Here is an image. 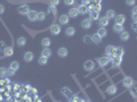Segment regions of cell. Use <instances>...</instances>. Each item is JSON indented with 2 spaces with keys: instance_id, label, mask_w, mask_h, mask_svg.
Returning a JSON list of instances; mask_svg holds the SVG:
<instances>
[{
  "instance_id": "23",
  "label": "cell",
  "mask_w": 137,
  "mask_h": 102,
  "mask_svg": "<svg viewBox=\"0 0 137 102\" xmlns=\"http://www.w3.org/2000/svg\"><path fill=\"white\" fill-rule=\"evenodd\" d=\"M97 35H99L101 38H104L105 36H107L108 35V31H107V29H105V28H100L98 31H97Z\"/></svg>"
},
{
  "instance_id": "28",
  "label": "cell",
  "mask_w": 137,
  "mask_h": 102,
  "mask_svg": "<svg viewBox=\"0 0 137 102\" xmlns=\"http://www.w3.org/2000/svg\"><path fill=\"white\" fill-rule=\"evenodd\" d=\"M107 16L109 19H111V18H115L116 16V12H115V10H113V9H110V10H108V12H107Z\"/></svg>"
},
{
  "instance_id": "15",
  "label": "cell",
  "mask_w": 137,
  "mask_h": 102,
  "mask_svg": "<svg viewBox=\"0 0 137 102\" xmlns=\"http://www.w3.org/2000/svg\"><path fill=\"white\" fill-rule=\"evenodd\" d=\"M61 93H62V95L66 96V97H68V98L73 95V92L71 91L69 88H67V87H64V88L61 89Z\"/></svg>"
},
{
  "instance_id": "30",
  "label": "cell",
  "mask_w": 137,
  "mask_h": 102,
  "mask_svg": "<svg viewBox=\"0 0 137 102\" xmlns=\"http://www.w3.org/2000/svg\"><path fill=\"white\" fill-rule=\"evenodd\" d=\"M26 43H27V41H26V38H24V37H20V38L17 39V45L20 46V47L25 46Z\"/></svg>"
},
{
  "instance_id": "32",
  "label": "cell",
  "mask_w": 137,
  "mask_h": 102,
  "mask_svg": "<svg viewBox=\"0 0 137 102\" xmlns=\"http://www.w3.org/2000/svg\"><path fill=\"white\" fill-rule=\"evenodd\" d=\"M38 61H39V64H41V65H44V64H46L47 63V61H48V59H47V57H44V56H40L39 57V59H38Z\"/></svg>"
},
{
  "instance_id": "47",
  "label": "cell",
  "mask_w": 137,
  "mask_h": 102,
  "mask_svg": "<svg viewBox=\"0 0 137 102\" xmlns=\"http://www.w3.org/2000/svg\"><path fill=\"white\" fill-rule=\"evenodd\" d=\"M4 10H5V7L3 5H0V15L4 13Z\"/></svg>"
},
{
  "instance_id": "48",
  "label": "cell",
  "mask_w": 137,
  "mask_h": 102,
  "mask_svg": "<svg viewBox=\"0 0 137 102\" xmlns=\"http://www.w3.org/2000/svg\"><path fill=\"white\" fill-rule=\"evenodd\" d=\"M78 101H79V98L77 96H74V97H72V99H71L70 102H78Z\"/></svg>"
},
{
  "instance_id": "4",
  "label": "cell",
  "mask_w": 137,
  "mask_h": 102,
  "mask_svg": "<svg viewBox=\"0 0 137 102\" xmlns=\"http://www.w3.org/2000/svg\"><path fill=\"white\" fill-rule=\"evenodd\" d=\"M123 85L126 88H132V86L134 85V80L131 77H126L123 80Z\"/></svg>"
},
{
  "instance_id": "19",
  "label": "cell",
  "mask_w": 137,
  "mask_h": 102,
  "mask_svg": "<svg viewBox=\"0 0 137 102\" xmlns=\"http://www.w3.org/2000/svg\"><path fill=\"white\" fill-rule=\"evenodd\" d=\"M99 18H100L99 17V12H97L96 10H93L90 12V19L91 20H97Z\"/></svg>"
},
{
  "instance_id": "37",
  "label": "cell",
  "mask_w": 137,
  "mask_h": 102,
  "mask_svg": "<svg viewBox=\"0 0 137 102\" xmlns=\"http://www.w3.org/2000/svg\"><path fill=\"white\" fill-rule=\"evenodd\" d=\"M130 92H131V95L134 97V98H137V87H134L130 90Z\"/></svg>"
},
{
  "instance_id": "42",
  "label": "cell",
  "mask_w": 137,
  "mask_h": 102,
  "mask_svg": "<svg viewBox=\"0 0 137 102\" xmlns=\"http://www.w3.org/2000/svg\"><path fill=\"white\" fill-rule=\"evenodd\" d=\"M94 7H95V5H93V4H88L87 9H88L89 12H91V11H93V10H94Z\"/></svg>"
},
{
  "instance_id": "14",
  "label": "cell",
  "mask_w": 137,
  "mask_h": 102,
  "mask_svg": "<svg viewBox=\"0 0 137 102\" xmlns=\"http://www.w3.org/2000/svg\"><path fill=\"white\" fill-rule=\"evenodd\" d=\"M112 61H113V66H115V67L119 66L122 63V57H120V56H116V57H114L112 59Z\"/></svg>"
},
{
  "instance_id": "12",
  "label": "cell",
  "mask_w": 137,
  "mask_h": 102,
  "mask_svg": "<svg viewBox=\"0 0 137 102\" xmlns=\"http://www.w3.org/2000/svg\"><path fill=\"white\" fill-rule=\"evenodd\" d=\"M37 14H38V12H36L35 10H30V12H29V14H28L29 20H31V21L36 20V19H37Z\"/></svg>"
},
{
  "instance_id": "21",
  "label": "cell",
  "mask_w": 137,
  "mask_h": 102,
  "mask_svg": "<svg viewBox=\"0 0 137 102\" xmlns=\"http://www.w3.org/2000/svg\"><path fill=\"white\" fill-rule=\"evenodd\" d=\"M68 49L65 48V47H62V48H59V50L57 51V54L58 56H60V57H66V56L68 55Z\"/></svg>"
},
{
  "instance_id": "41",
  "label": "cell",
  "mask_w": 137,
  "mask_h": 102,
  "mask_svg": "<svg viewBox=\"0 0 137 102\" xmlns=\"http://www.w3.org/2000/svg\"><path fill=\"white\" fill-rule=\"evenodd\" d=\"M74 3H75V0H65L66 5H73Z\"/></svg>"
},
{
  "instance_id": "1",
  "label": "cell",
  "mask_w": 137,
  "mask_h": 102,
  "mask_svg": "<svg viewBox=\"0 0 137 102\" xmlns=\"http://www.w3.org/2000/svg\"><path fill=\"white\" fill-rule=\"evenodd\" d=\"M116 51H117V47L114 46V45H109V46H107V48H105V53H107L108 57L112 60L114 57H116Z\"/></svg>"
},
{
  "instance_id": "50",
  "label": "cell",
  "mask_w": 137,
  "mask_h": 102,
  "mask_svg": "<svg viewBox=\"0 0 137 102\" xmlns=\"http://www.w3.org/2000/svg\"><path fill=\"white\" fill-rule=\"evenodd\" d=\"M82 4H84V5H88V4H90V0H83V3Z\"/></svg>"
},
{
  "instance_id": "36",
  "label": "cell",
  "mask_w": 137,
  "mask_h": 102,
  "mask_svg": "<svg viewBox=\"0 0 137 102\" xmlns=\"http://www.w3.org/2000/svg\"><path fill=\"white\" fill-rule=\"evenodd\" d=\"M15 72L16 71H14L12 67H9V69L7 70V76H9V77H12V76H14L15 75Z\"/></svg>"
},
{
  "instance_id": "10",
  "label": "cell",
  "mask_w": 137,
  "mask_h": 102,
  "mask_svg": "<svg viewBox=\"0 0 137 102\" xmlns=\"http://www.w3.org/2000/svg\"><path fill=\"white\" fill-rule=\"evenodd\" d=\"M92 26V20L91 19H84L82 21V28L85 29V30H88L90 29Z\"/></svg>"
},
{
  "instance_id": "20",
  "label": "cell",
  "mask_w": 137,
  "mask_h": 102,
  "mask_svg": "<svg viewBox=\"0 0 137 102\" xmlns=\"http://www.w3.org/2000/svg\"><path fill=\"white\" fill-rule=\"evenodd\" d=\"M91 37H92V42H93V43H95L96 45H98V44L101 43L102 38H101L99 35H97V34H94V35L91 36Z\"/></svg>"
},
{
  "instance_id": "34",
  "label": "cell",
  "mask_w": 137,
  "mask_h": 102,
  "mask_svg": "<svg viewBox=\"0 0 137 102\" xmlns=\"http://www.w3.org/2000/svg\"><path fill=\"white\" fill-rule=\"evenodd\" d=\"M5 76H7V70L5 67H0V77L4 78Z\"/></svg>"
},
{
  "instance_id": "54",
  "label": "cell",
  "mask_w": 137,
  "mask_h": 102,
  "mask_svg": "<svg viewBox=\"0 0 137 102\" xmlns=\"http://www.w3.org/2000/svg\"><path fill=\"white\" fill-rule=\"evenodd\" d=\"M57 102H60V101H57Z\"/></svg>"
},
{
  "instance_id": "22",
  "label": "cell",
  "mask_w": 137,
  "mask_h": 102,
  "mask_svg": "<svg viewBox=\"0 0 137 102\" xmlns=\"http://www.w3.org/2000/svg\"><path fill=\"white\" fill-rule=\"evenodd\" d=\"M114 32H115V33H117V34L124 32V26H123V25L115 24V26H114Z\"/></svg>"
},
{
  "instance_id": "18",
  "label": "cell",
  "mask_w": 137,
  "mask_h": 102,
  "mask_svg": "<svg viewBox=\"0 0 137 102\" xmlns=\"http://www.w3.org/2000/svg\"><path fill=\"white\" fill-rule=\"evenodd\" d=\"M3 53H4V56H6V57H8V56H11L13 54V48L11 46L9 47H6L4 50H3Z\"/></svg>"
},
{
  "instance_id": "43",
  "label": "cell",
  "mask_w": 137,
  "mask_h": 102,
  "mask_svg": "<svg viewBox=\"0 0 137 102\" xmlns=\"http://www.w3.org/2000/svg\"><path fill=\"white\" fill-rule=\"evenodd\" d=\"M6 47H5V43L3 41H0V51L1 50H4Z\"/></svg>"
},
{
  "instance_id": "25",
  "label": "cell",
  "mask_w": 137,
  "mask_h": 102,
  "mask_svg": "<svg viewBox=\"0 0 137 102\" xmlns=\"http://www.w3.org/2000/svg\"><path fill=\"white\" fill-rule=\"evenodd\" d=\"M66 34H67V36H69V37H73V36L76 34L75 28H68V29L66 30Z\"/></svg>"
},
{
  "instance_id": "2",
  "label": "cell",
  "mask_w": 137,
  "mask_h": 102,
  "mask_svg": "<svg viewBox=\"0 0 137 102\" xmlns=\"http://www.w3.org/2000/svg\"><path fill=\"white\" fill-rule=\"evenodd\" d=\"M30 7L28 6V5H26V4H24V5H20L18 8H17V11L20 13V14H23V15H28L29 14V12H30Z\"/></svg>"
},
{
  "instance_id": "40",
  "label": "cell",
  "mask_w": 137,
  "mask_h": 102,
  "mask_svg": "<svg viewBox=\"0 0 137 102\" xmlns=\"http://www.w3.org/2000/svg\"><path fill=\"white\" fill-rule=\"evenodd\" d=\"M101 8H102L101 4H100V3H97V4L95 5V7H94V10H96L97 12H100V11H101Z\"/></svg>"
},
{
  "instance_id": "35",
  "label": "cell",
  "mask_w": 137,
  "mask_h": 102,
  "mask_svg": "<svg viewBox=\"0 0 137 102\" xmlns=\"http://www.w3.org/2000/svg\"><path fill=\"white\" fill-rule=\"evenodd\" d=\"M83 41L85 44H90V43H92V37L91 36H85L83 39Z\"/></svg>"
},
{
  "instance_id": "24",
  "label": "cell",
  "mask_w": 137,
  "mask_h": 102,
  "mask_svg": "<svg viewBox=\"0 0 137 102\" xmlns=\"http://www.w3.org/2000/svg\"><path fill=\"white\" fill-rule=\"evenodd\" d=\"M69 15H70L71 17H77V16L79 15V11H78V8H72V9H70Z\"/></svg>"
},
{
  "instance_id": "17",
  "label": "cell",
  "mask_w": 137,
  "mask_h": 102,
  "mask_svg": "<svg viewBox=\"0 0 137 102\" xmlns=\"http://www.w3.org/2000/svg\"><path fill=\"white\" fill-rule=\"evenodd\" d=\"M120 37H121V40H122L123 42H126V41H128V40L130 39V34H129L128 32L124 31V32H122V33H121Z\"/></svg>"
},
{
  "instance_id": "3",
  "label": "cell",
  "mask_w": 137,
  "mask_h": 102,
  "mask_svg": "<svg viewBox=\"0 0 137 102\" xmlns=\"http://www.w3.org/2000/svg\"><path fill=\"white\" fill-rule=\"evenodd\" d=\"M84 70H85L86 72H91L94 70V67H95V64H94V62L92 60H87L85 61V63H84Z\"/></svg>"
},
{
  "instance_id": "49",
  "label": "cell",
  "mask_w": 137,
  "mask_h": 102,
  "mask_svg": "<svg viewBox=\"0 0 137 102\" xmlns=\"http://www.w3.org/2000/svg\"><path fill=\"white\" fill-rule=\"evenodd\" d=\"M30 89H31V87H30L29 85H25V86H24V91H25V92H28Z\"/></svg>"
},
{
  "instance_id": "52",
  "label": "cell",
  "mask_w": 137,
  "mask_h": 102,
  "mask_svg": "<svg viewBox=\"0 0 137 102\" xmlns=\"http://www.w3.org/2000/svg\"><path fill=\"white\" fill-rule=\"evenodd\" d=\"M32 91H33V93H37V90L36 89H32Z\"/></svg>"
},
{
  "instance_id": "51",
  "label": "cell",
  "mask_w": 137,
  "mask_h": 102,
  "mask_svg": "<svg viewBox=\"0 0 137 102\" xmlns=\"http://www.w3.org/2000/svg\"><path fill=\"white\" fill-rule=\"evenodd\" d=\"M132 13H137V6H134V8H133V11H132Z\"/></svg>"
},
{
  "instance_id": "27",
  "label": "cell",
  "mask_w": 137,
  "mask_h": 102,
  "mask_svg": "<svg viewBox=\"0 0 137 102\" xmlns=\"http://www.w3.org/2000/svg\"><path fill=\"white\" fill-rule=\"evenodd\" d=\"M42 46H43L44 48H48L49 46H50V44H51V42H50V39L49 38H44L43 40H42Z\"/></svg>"
},
{
  "instance_id": "44",
  "label": "cell",
  "mask_w": 137,
  "mask_h": 102,
  "mask_svg": "<svg viewBox=\"0 0 137 102\" xmlns=\"http://www.w3.org/2000/svg\"><path fill=\"white\" fill-rule=\"evenodd\" d=\"M132 30L135 33H137V22H133V24H132Z\"/></svg>"
},
{
  "instance_id": "13",
  "label": "cell",
  "mask_w": 137,
  "mask_h": 102,
  "mask_svg": "<svg viewBox=\"0 0 137 102\" xmlns=\"http://www.w3.org/2000/svg\"><path fill=\"white\" fill-rule=\"evenodd\" d=\"M24 59L27 62H31L34 59V53H32V52H26L25 55H24Z\"/></svg>"
},
{
  "instance_id": "6",
  "label": "cell",
  "mask_w": 137,
  "mask_h": 102,
  "mask_svg": "<svg viewBox=\"0 0 137 102\" xmlns=\"http://www.w3.org/2000/svg\"><path fill=\"white\" fill-rule=\"evenodd\" d=\"M60 31H61V28H60L59 25H53L51 27V29H50L51 34H52V35H54V36L58 35V34L60 33Z\"/></svg>"
},
{
  "instance_id": "7",
  "label": "cell",
  "mask_w": 137,
  "mask_h": 102,
  "mask_svg": "<svg viewBox=\"0 0 137 102\" xmlns=\"http://www.w3.org/2000/svg\"><path fill=\"white\" fill-rule=\"evenodd\" d=\"M116 24L118 25H124V22L126 21V16L124 14H118L116 16Z\"/></svg>"
},
{
  "instance_id": "33",
  "label": "cell",
  "mask_w": 137,
  "mask_h": 102,
  "mask_svg": "<svg viewBox=\"0 0 137 102\" xmlns=\"http://www.w3.org/2000/svg\"><path fill=\"white\" fill-rule=\"evenodd\" d=\"M10 67H12L14 71H17L19 69V63L17 61H12L11 63H10Z\"/></svg>"
},
{
  "instance_id": "53",
  "label": "cell",
  "mask_w": 137,
  "mask_h": 102,
  "mask_svg": "<svg viewBox=\"0 0 137 102\" xmlns=\"http://www.w3.org/2000/svg\"><path fill=\"white\" fill-rule=\"evenodd\" d=\"M81 102H85V100H84V99H81Z\"/></svg>"
},
{
  "instance_id": "8",
  "label": "cell",
  "mask_w": 137,
  "mask_h": 102,
  "mask_svg": "<svg viewBox=\"0 0 137 102\" xmlns=\"http://www.w3.org/2000/svg\"><path fill=\"white\" fill-rule=\"evenodd\" d=\"M98 24H99L100 27H107L110 24V19L107 16H103V17L98 19Z\"/></svg>"
},
{
  "instance_id": "46",
  "label": "cell",
  "mask_w": 137,
  "mask_h": 102,
  "mask_svg": "<svg viewBox=\"0 0 137 102\" xmlns=\"http://www.w3.org/2000/svg\"><path fill=\"white\" fill-rule=\"evenodd\" d=\"M132 19L133 22H137V13H132Z\"/></svg>"
},
{
  "instance_id": "5",
  "label": "cell",
  "mask_w": 137,
  "mask_h": 102,
  "mask_svg": "<svg viewBox=\"0 0 137 102\" xmlns=\"http://www.w3.org/2000/svg\"><path fill=\"white\" fill-rule=\"evenodd\" d=\"M97 60V62H98V64L100 65V66H105V65H108L109 63H110V61H111V59L109 58V57H99V58H97L96 59Z\"/></svg>"
},
{
  "instance_id": "11",
  "label": "cell",
  "mask_w": 137,
  "mask_h": 102,
  "mask_svg": "<svg viewBox=\"0 0 137 102\" xmlns=\"http://www.w3.org/2000/svg\"><path fill=\"white\" fill-rule=\"evenodd\" d=\"M117 91H118V88H117V86H116V85H111V86L107 89V92H108L110 95H115L116 93H117Z\"/></svg>"
},
{
  "instance_id": "31",
  "label": "cell",
  "mask_w": 137,
  "mask_h": 102,
  "mask_svg": "<svg viewBox=\"0 0 137 102\" xmlns=\"http://www.w3.org/2000/svg\"><path fill=\"white\" fill-rule=\"evenodd\" d=\"M45 17H46V13L45 12H43V11H40V12H38V14H37V19L38 20H44L45 19Z\"/></svg>"
},
{
  "instance_id": "9",
  "label": "cell",
  "mask_w": 137,
  "mask_h": 102,
  "mask_svg": "<svg viewBox=\"0 0 137 102\" xmlns=\"http://www.w3.org/2000/svg\"><path fill=\"white\" fill-rule=\"evenodd\" d=\"M69 20H70L69 15H66V14L60 15L59 18H58V21H59L60 25H67V24H69Z\"/></svg>"
},
{
  "instance_id": "29",
  "label": "cell",
  "mask_w": 137,
  "mask_h": 102,
  "mask_svg": "<svg viewBox=\"0 0 137 102\" xmlns=\"http://www.w3.org/2000/svg\"><path fill=\"white\" fill-rule=\"evenodd\" d=\"M124 53H125V51H124V48H123L122 46H120V47H118V48H117V51H116V55H117V56H120V57H123Z\"/></svg>"
},
{
  "instance_id": "26",
  "label": "cell",
  "mask_w": 137,
  "mask_h": 102,
  "mask_svg": "<svg viewBox=\"0 0 137 102\" xmlns=\"http://www.w3.org/2000/svg\"><path fill=\"white\" fill-rule=\"evenodd\" d=\"M41 55L42 56H44V57H50L51 56V50L49 49V48H44L43 49V51L41 52Z\"/></svg>"
},
{
  "instance_id": "39",
  "label": "cell",
  "mask_w": 137,
  "mask_h": 102,
  "mask_svg": "<svg viewBox=\"0 0 137 102\" xmlns=\"http://www.w3.org/2000/svg\"><path fill=\"white\" fill-rule=\"evenodd\" d=\"M126 3L128 6H134L136 3V0H126Z\"/></svg>"
},
{
  "instance_id": "38",
  "label": "cell",
  "mask_w": 137,
  "mask_h": 102,
  "mask_svg": "<svg viewBox=\"0 0 137 102\" xmlns=\"http://www.w3.org/2000/svg\"><path fill=\"white\" fill-rule=\"evenodd\" d=\"M48 11H49V12H53V14H56V8H55V6H53V5H50V6H49Z\"/></svg>"
},
{
  "instance_id": "45",
  "label": "cell",
  "mask_w": 137,
  "mask_h": 102,
  "mask_svg": "<svg viewBox=\"0 0 137 102\" xmlns=\"http://www.w3.org/2000/svg\"><path fill=\"white\" fill-rule=\"evenodd\" d=\"M58 3H59V0H51V5L56 6Z\"/></svg>"
},
{
  "instance_id": "16",
  "label": "cell",
  "mask_w": 137,
  "mask_h": 102,
  "mask_svg": "<svg viewBox=\"0 0 137 102\" xmlns=\"http://www.w3.org/2000/svg\"><path fill=\"white\" fill-rule=\"evenodd\" d=\"M78 11H79V14H86L88 12V9H87V6L84 5V4H81L79 7H78Z\"/></svg>"
}]
</instances>
